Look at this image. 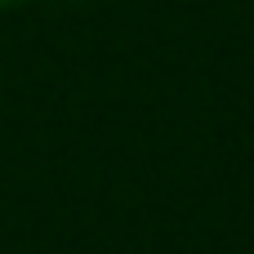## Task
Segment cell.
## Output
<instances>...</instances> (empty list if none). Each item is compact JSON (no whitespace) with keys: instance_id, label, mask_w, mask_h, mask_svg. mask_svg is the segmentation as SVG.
<instances>
[{"instance_id":"obj_1","label":"cell","mask_w":254,"mask_h":254,"mask_svg":"<svg viewBox=\"0 0 254 254\" xmlns=\"http://www.w3.org/2000/svg\"><path fill=\"white\" fill-rule=\"evenodd\" d=\"M9 4H22V0H0V9H9Z\"/></svg>"}]
</instances>
